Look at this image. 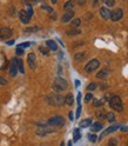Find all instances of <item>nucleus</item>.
<instances>
[{
	"label": "nucleus",
	"instance_id": "13",
	"mask_svg": "<svg viewBox=\"0 0 128 146\" xmlns=\"http://www.w3.org/2000/svg\"><path fill=\"white\" fill-rule=\"evenodd\" d=\"M100 15L102 17V19L108 20L109 18H111V11H109L107 7H101L100 8Z\"/></svg>",
	"mask_w": 128,
	"mask_h": 146
},
{
	"label": "nucleus",
	"instance_id": "28",
	"mask_svg": "<svg viewBox=\"0 0 128 146\" xmlns=\"http://www.w3.org/2000/svg\"><path fill=\"white\" fill-rule=\"evenodd\" d=\"M39 51L44 54V56H48L49 54V48L48 47H45V46H40L39 47Z\"/></svg>",
	"mask_w": 128,
	"mask_h": 146
},
{
	"label": "nucleus",
	"instance_id": "50",
	"mask_svg": "<svg viewBox=\"0 0 128 146\" xmlns=\"http://www.w3.org/2000/svg\"><path fill=\"white\" fill-rule=\"evenodd\" d=\"M67 146H72V143H71V141H68V144H67Z\"/></svg>",
	"mask_w": 128,
	"mask_h": 146
},
{
	"label": "nucleus",
	"instance_id": "48",
	"mask_svg": "<svg viewBox=\"0 0 128 146\" xmlns=\"http://www.w3.org/2000/svg\"><path fill=\"white\" fill-rule=\"evenodd\" d=\"M79 85H80V81L79 80H75V87H78Z\"/></svg>",
	"mask_w": 128,
	"mask_h": 146
},
{
	"label": "nucleus",
	"instance_id": "8",
	"mask_svg": "<svg viewBox=\"0 0 128 146\" xmlns=\"http://www.w3.org/2000/svg\"><path fill=\"white\" fill-rule=\"evenodd\" d=\"M52 132H54V130L47 129V127H40V129L36 130V134H38L39 137H45V135L52 133Z\"/></svg>",
	"mask_w": 128,
	"mask_h": 146
},
{
	"label": "nucleus",
	"instance_id": "1",
	"mask_svg": "<svg viewBox=\"0 0 128 146\" xmlns=\"http://www.w3.org/2000/svg\"><path fill=\"white\" fill-rule=\"evenodd\" d=\"M46 102L53 106H61L65 104V98L60 94H49L46 97Z\"/></svg>",
	"mask_w": 128,
	"mask_h": 146
},
{
	"label": "nucleus",
	"instance_id": "26",
	"mask_svg": "<svg viewBox=\"0 0 128 146\" xmlns=\"http://www.w3.org/2000/svg\"><path fill=\"white\" fill-rule=\"evenodd\" d=\"M80 24H81V20L79 19V18H77V19H74L72 23H71V25H72V29H78V27L80 26Z\"/></svg>",
	"mask_w": 128,
	"mask_h": 146
},
{
	"label": "nucleus",
	"instance_id": "46",
	"mask_svg": "<svg viewBox=\"0 0 128 146\" xmlns=\"http://www.w3.org/2000/svg\"><path fill=\"white\" fill-rule=\"evenodd\" d=\"M92 18V13H87L86 14V19H90Z\"/></svg>",
	"mask_w": 128,
	"mask_h": 146
},
{
	"label": "nucleus",
	"instance_id": "19",
	"mask_svg": "<svg viewBox=\"0 0 128 146\" xmlns=\"http://www.w3.org/2000/svg\"><path fill=\"white\" fill-rule=\"evenodd\" d=\"M15 61H16V67H18V71H19L20 73H25V68H24V62L21 59H16L15 58Z\"/></svg>",
	"mask_w": 128,
	"mask_h": 146
},
{
	"label": "nucleus",
	"instance_id": "41",
	"mask_svg": "<svg viewBox=\"0 0 128 146\" xmlns=\"http://www.w3.org/2000/svg\"><path fill=\"white\" fill-rule=\"evenodd\" d=\"M80 113H81V104L80 105H78V110H77V119H78V118L80 117Z\"/></svg>",
	"mask_w": 128,
	"mask_h": 146
},
{
	"label": "nucleus",
	"instance_id": "9",
	"mask_svg": "<svg viewBox=\"0 0 128 146\" xmlns=\"http://www.w3.org/2000/svg\"><path fill=\"white\" fill-rule=\"evenodd\" d=\"M73 17H74V11H66L65 14L61 17V21L68 23V21H71V19H73Z\"/></svg>",
	"mask_w": 128,
	"mask_h": 146
},
{
	"label": "nucleus",
	"instance_id": "21",
	"mask_svg": "<svg viewBox=\"0 0 128 146\" xmlns=\"http://www.w3.org/2000/svg\"><path fill=\"white\" fill-rule=\"evenodd\" d=\"M108 77V71L107 70H101L100 72L96 73V78L98 79H105Z\"/></svg>",
	"mask_w": 128,
	"mask_h": 146
},
{
	"label": "nucleus",
	"instance_id": "25",
	"mask_svg": "<svg viewBox=\"0 0 128 146\" xmlns=\"http://www.w3.org/2000/svg\"><path fill=\"white\" fill-rule=\"evenodd\" d=\"M106 119L109 121V123H114V120H115V115H114V113L113 112H108V113H106Z\"/></svg>",
	"mask_w": 128,
	"mask_h": 146
},
{
	"label": "nucleus",
	"instance_id": "16",
	"mask_svg": "<svg viewBox=\"0 0 128 146\" xmlns=\"http://www.w3.org/2000/svg\"><path fill=\"white\" fill-rule=\"evenodd\" d=\"M93 124V120L90 119V118H87V119H84L82 121H80V124H79V126L81 127V129H86V127H88V126H90Z\"/></svg>",
	"mask_w": 128,
	"mask_h": 146
},
{
	"label": "nucleus",
	"instance_id": "37",
	"mask_svg": "<svg viewBox=\"0 0 128 146\" xmlns=\"http://www.w3.org/2000/svg\"><path fill=\"white\" fill-rule=\"evenodd\" d=\"M27 14H28L31 18H32V15H33V8H32V6L31 5H27Z\"/></svg>",
	"mask_w": 128,
	"mask_h": 146
},
{
	"label": "nucleus",
	"instance_id": "40",
	"mask_svg": "<svg viewBox=\"0 0 128 146\" xmlns=\"http://www.w3.org/2000/svg\"><path fill=\"white\" fill-rule=\"evenodd\" d=\"M0 85H1V86L7 85V80L5 78H3V77H0Z\"/></svg>",
	"mask_w": 128,
	"mask_h": 146
},
{
	"label": "nucleus",
	"instance_id": "12",
	"mask_svg": "<svg viewBox=\"0 0 128 146\" xmlns=\"http://www.w3.org/2000/svg\"><path fill=\"white\" fill-rule=\"evenodd\" d=\"M19 18H20V20H21L24 24H28L30 20H31V17L27 14V12L24 11V10H21V11L19 12Z\"/></svg>",
	"mask_w": 128,
	"mask_h": 146
},
{
	"label": "nucleus",
	"instance_id": "47",
	"mask_svg": "<svg viewBox=\"0 0 128 146\" xmlns=\"http://www.w3.org/2000/svg\"><path fill=\"white\" fill-rule=\"evenodd\" d=\"M14 44V40H10V41H7V45L8 46H11V45H13Z\"/></svg>",
	"mask_w": 128,
	"mask_h": 146
},
{
	"label": "nucleus",
	"instance_id": "44",
	"mask_svg": "<svg viewBox=\"0 0 128 146\" xmlns=\"http://www.w3.org/2000/svg\"><path fill=\"white\" fill-rule=\"evenodd\" d=\"M68 117H69V120H74V115H73V112H69L68 113Z\"/></svg>",
	"mask_w": 128,
	"mask_h": 146
},
{
	"label": "nucleus",
	"instance_id": "15",
	"mask_svg": "<svg viewBox=\"0 0 128 146\" xmlns=\"http://www.w3.org/2000/svg\"><path fill=\"white\" fill-rule=\"evenodd\" d=\"M75 7V1L74 0H68V1L63 5V10L65 11H73V8Z\"/></svg>",
	"mask_w": 128,
	"mask_h": 146
},
{
	"label": "nucleus",
	"instance_id": "22",
	"mask_svg": "<svg viewBox=\"0 0 128 146\" xmlns=\"http://www.w3.org/2000/svg\"><path fill=\"white\" fill-rule=\"evenodd\" d=\"M73 103H74V98H73L72 93H68V94L65 97V104H67V105L72 106V105H73Z\"/></svg>",
	"mask_w": 128,
	"mask_h": 146
},
{
	"label": "nucleus",
	"instance_id": "30",
	"mask_svg": "<svg viewBox=\"0 0 128 146\" xmlns=\"http://www.w3.org/2000/svg\"><path fill=\"white\" fill-rule=\"evenodd\" d=\"M102 104H104V100L102 99H94V102H93V105L96 106V107L98 106H101Z\"/></svg>",
	"mask_w": 128,
	"mask_h": 146
},
{
	"label": "nucleus",
	"instance_id": "51",
	"mask_svg": "<svg viewBox=\"0 0 128 146\" xmlns=\"http://www.w3.org/2000/svg\"><path fill=\"white\" fill-rule=\"evenodd\" d=\"M127 146H128V145H127Z\"/></svg>",
	"mask_w": 128,
	"mask_h": 146
},
{
	"label": "nucleus",
	"instance_id": "6",
	"mask_svg": "<svg viewBox=\"0 0 128 146\" xmlns=\"http://www.w3.org/2000/svg\"><path fill=\"white\" fill-rule=\"evenodd\" d=\"M122 17H123V11L121 10V8H115L114 11L111 12V19L112 21H119L120 19H122Z\"/></svg>",
	"mask_w": 128,
	"mask_h": 146
},
{
	"label": "nucleus",
	"instance_id": "27",
	"mask_svg": "<svg viewBox=\"0 0 128 146\" xmlns=\"http://www.w3.org/2000/svg\"><path fill=\"white\" fill-rule=\"evenodd\" d=\"M80 33H81V31L79 29H72V30H68L67 31V34L68 35H78Z\"/></svg>",
	"mask_w": 128,
	"mask_h": 146
},
{
	"label": "nucleus",
	"instance_id": "35",
	"mask_svg": "<svg viewBox=\"0 0 128 146\" xmlns=\"http://www.w3.org/2000/svg\"><path fill=\"white\" fill-rule=\"evenodd\" d=\"M96 88V85L94 83H90L88 86H87V91H89V92H92V91H94Z\"/></svg>",
	"mask_w": 128,
	"mask_h": 146
},
{
	"label": "nucleus",
	"instance_id": "2",
	"mask_svg": "<svg viewBox=\"0 0 128 146\" xmlns=\"http://www.w3.org/2000/svg\"><path fill=\"white\" fill-rule=\"evenodd\" d=\"M109 106H111V108L114 110V111H117V112L123 111V105H122V102L119 96L111 97V99H109Z\"/></svg>",
	"mask_w": 128,
	"mask_h": 146
},
{
	"label": "nucleus",
	"instance_id": "32",
	"mask_svg": "<svg viewBox=\"0 0 128 146\" xmlns=\"http://www.w3.org/2000/svg\"><path fill=\"white\" fill-rule=\"evenodd\" d=\"M105 112L102 111V110H99V111L96 112V117L99 118V119H104V118H105Z\"/></svg>",
	"mask_w": 128,
	"mask_h": 146
},
{
	"label": "nucleus",
	"instance_id": "10",
	"mask_svg": "<svg viewBox=\"0 0 128 146\" xmlns=\"http://www.w3.org/2000/svg\"><path fill=\"white\" fill-rule=\"evenodd\" d=\"M35 61H36V57L34 53H30L27 56V62H28V66L31 68H35Z\"/></svg>",
	"mask_w": 128,
	"mask_h": 146
},
{
	"label": "nucleus",
	"instance_id": "24",
	"mask_svg": "<svg viewBox=\"0 0 128 146\" xmlns=\"http://www.w3.org/2000/svg\"><path fill=\"white\" fill-rule=\"evenodd\" d=\"M80 138H81L80 130H79V129H75L74 132H73V140H74V141H78Z\"/></svg>",
	"mask_w": 128,
	"mask_h": 146
},
{
	"label": "nucleus",
	"instance_id": "39",
	"mask_svg": "<svg viewBox=\"0 0 128 146\" xmlns=\"http://www.w3.org/2000/svg\"><path fill=\"white\" fill-rule=\"evenodd\" d=\"M15 53L18 54V56H22V54H24V50H22V48H20V47H16Z\"/></svg>",
	"mask_w": 128,
	"mask_h": 146
},
{
	"label": "nucleus",
	"instance_id": "36",
	"mask_svg": "<svg viewBox=\"0 0 128 146\" xmlns=\"http://www.w3.org/2000/svg\"><path fill=\"white\" fill-rule=\"evenodd\" d=\"M96 138H98V137H96L95 134H88V140H89V141L95 143V141H96Z\"/></svg>",
	"mask_w": 128,
	"mask_h": 146
},
{
	"label": "nucleus",
	"instance_id": "3",
	"mask_svg": "<svg viewBox=\"0 0 128 146\" xmlns=\"http://www.w3.org/2000/svg\"><path fill=\"white\" fill-rule=\"evenodd\" d=\"M52 87H53V90L55 91L57 93H59V92H61V91H65L68 87V84H67V81L63 78L58 77V78H55V80H54Z\"/></svg>",
	"mask_w": 128,
	"mask_h": 146
},
{
	"label": "nucleus",
	"instance_id": "11",
	"mask_svg": "<svg viewBox=\"0 0 128 146\" xmlns=\"http://www.w3.org/2000/svg\"><path fill=\"white\" fill-rule=\"evenodd\" d=\"M117 129H120V126H119V125H113V126H111V127H108V130H106L101 135H100V137H99V139H104L107 134L112 133V132H115Z\"/></svg>",
	"mask_w": 128,
	"mask_h": 146
},
{
	"label": "nucleus",
	"instance_id": "38",
	"mask_svg": "<svg viewBox=\"0 0 128 146\" xmlns=\"http://www.w3.org/2000/svg\"><path fill=\"white\" fill-rule=\"evenodd\" d=\"M31 44H32V42H30V41H26V42L20 44V46H18V47H20V48H25V47H28V46H31Z\"/></svg>",
	"mask_w": 128,
	"mask_h": 146
},
{
	"label": "nucleus",
	"instance_id": "5",
	"mask_svg": "<svg viewBox=\"0 0 128 146\" xmlns=\"http://www.w3.org/2000/svg\"><path fill=\"white\" fill-rule=\"evenodd\" d=\"M47 125H49V126L61 127V126L65 125V119H63L62 117H60V115H55V117L51 118V119L47 121Z\"/></svg>",
	"mask_w": 128,
	"mask_h": 146
},
{
	"label": "nucleus",
	"instance_id": "4",
	"mask_svg": "<svg viewBox=\"0 0 128 146\" xmlns=\"http://www.w3.org/2000/svg\"><path fill=\"white\" fill-rule=\"evenodd\" d=\"M100 67V61L98 59H92L89 62L86 64V66H85V71L87 73H92L94 72L95 70H98Z\"/></svg>",
	"mask_w": 128,
	"mask_h": 146
},
{
	"label": "nucleus",
	"instance_id": "49",
	"mask_svg": "<svg viewBox=\"0 0 128 146\" xmlns=\"http://www.w3.org/2000/svg\"><path fill=\"white\" fill-rule=\"evenodd\" d=\"M51 1H52V4H57V3H58V0H51Z\"/></svg>",
	"mask_w": 128,
	"mask_h": 146
},
{
	"label": "nucleus",
	"instance_id": "42",
	"mask_svg": "<svg viewBox=\"0 0 128 146\" xmlns=\"http://www.w3.org/2000/svg\"><path fill=\"white\" fill-rule=\"evenodd\" d=\"M41 8H44V10H46V11H48V12H52V8H51V7H48L46 4H42Z\"/></svg>",
	"mask_w": 128,
	"mask_h": 146
},
{
	"label": "nucleus",
	"instance_id": "45",
	"mask_svg": "<svg viewBox=\"0 0 128 146\" xmlns=\"http://www.w3.org/2000/svg\"><path fill=\"white\" fill-rule=\"evenodd\" d=\"M93 6H94V7L99 6V0H93Z\"/></svg>",
	"mask_w": 128,
	"mask_h": 146
},
{
	"label": "nucleus",
	"instance_id": "14",
	"mask_svg": "<svg viewBox=\"0 0 128 146\" xmlns=\"http://www.w3.org/2000/svg\"><path fill=\"white\" fill-rule=\"evenodd\" d=\"M18 73V67H16V61H15V58L12 60V62L10 64V74L12 77H15Z\"/></svg>",
	"mask_w": 128,
	"mask_h": 146
},
{
	"label": "nucleus",
	"instance_id": "29",
	"mask_svg": "<svg viewBox=\"0 0 128 146\" xmlns=\"http://www.w3.org/2000/svg\"><path fill=\"white\" fill-rule=\"evenodd\" d=\"M108 146H117V139L116 138H111L108 141Z\"/></svg>",
	"mask_w": 128,
	"mask_h": 146
},
{
	"label": "nucleus",
	"instance_id": "43",
	"mask_svg": "<svg viewBox=\"0 0 128 146\" xmlns=\"http://www.w3.org/2000/svg\"><path fill=\"white\" fill-rule=\"evenodd\" d=\"M77 3H78L79 5L82 6V5H85V4H86V0H77Z\"/></svg>",
	"mask_w": 128,
	"mask_h": 146
},
{
	"label": "nucleus",
	"instance_id": "20",
	"mask_svg": "<svg viewBox=\"0 0 128 146\" xmlns=\"http://www.w3.org/2000/svg\"><path fill=\"white\" fill-rule=\"evenodd\" d=\"M86 57H87V53L86 52H79V53H77L75 56H74V59L77 61H81V60H84Z\"/></svg>",
	"mask_w": 128,
	"mask_h": 146
},
{
	"label": "nucleus",
	"instance_id": "33",
	"mask_svg": "<svg viewBox=\"0 0 128 146\" xmlns=\"http://www.w3.org/2000/svg\"><path fill=\"white\" fill-rule=\"evenodd\" d=\"M105 4L108 7H113L115 6V0H105Z\"/></svg>",
	"mask_w": 128,
	"mask_h": 146
},
{
	"label": "nucleus",
	"instance_id": "17",
	"mask_svg": "<svg viewBox=\"0 0 128 146\" xmlns=\"http://www.w3.org/2000/svg\"><path fill=\"white\" fill-rule=\"evenodd\" d=\"M102 129H104V125L101 123H94V124H92V127H90V130H92L93 132H99Z\"/></svg>",
	"mask_w": 128,
	"mask_h": 146
},
{
	"label": "nucleus",
	"instance_id": "18",
	"mask_svg": "<svg viewBox=\"0 0 128 146\" xmlns=\"http://www.w3.org/2000/svg\"><path fill=\"white\" fill-rule=\"evenodd\" d=\"M46 46L52 51H57L58 50V46H57V44H55L54 40H47L46 41Z\"/></svg>",
	"mask_w": 128,
	"mask_h": 146
},
{
	"label": "nucleus",
	"instance_id": "31",
	"mask_svg": "<svg viewBox=\"0 0 128 146\" xmlns=\"http://www.w3.org/2000/svg\"><path fill=\"white\" fill-rule=\"evenodd\" d=\"M40 1V0H24V3L26 4V5H34V4H38Z\"/></svg>",
	"mask_w": 128,
	"mask_h": 146
},
{
	"label": "nucleus",
	"instance_id": "34",
	"mask_svg": "<svg viewBox=\"0 0 128 146\" xmlns=\"http://www.w3.org/2000/svg\"><path fill=\"white\" fill-rule=\"evenodd\" d=\"M90 100H93V94H92V93H87V94L85 96V102H86V103H89Z\"/></svg>",
	"mask_w": 128,
	"mask_h": 146
},
{
	"label": "nucleus",
	"instance_id": "23",
	"mask_svg": "<svg viewBox=\"0 0 128 146\" xmlns=\"http://www.w3.org/2000/svg\"><path fill=\"white\" fill-rule=\"evenodd\" d=\"M40 30V27L39 26H34V27H27V29L24 30V33H33V32H36V31H39Z\"/></svg>",
	"mask_w": 128,
	"mask_h": 146
},
{
	"label": "nucleus",
	"instance_id": "7",
	"mask_svg": "<svg viewBox=\"0 0 128 146\" xmlns=\"http://www.w3.org/2000/svg\"><path fill=\"white\" fill-rule=\"evenodd\" d=\"M12 30L8 29V27H0V39L6 40L12 35Z\"/></svg>",
	"mask_w": 128,
	"mask_h": 146
}]
</instances>
